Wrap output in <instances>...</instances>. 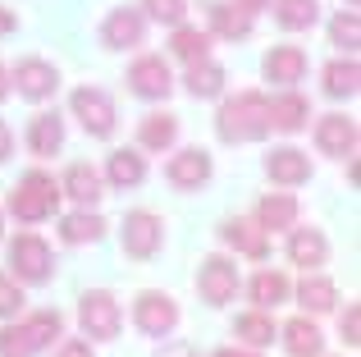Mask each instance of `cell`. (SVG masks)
Listing matches in <instances>:
<instances>
[{
  "label": "cell",
  "instance_id": "obj_39",
  "mask_svg": "<svg viewBox=\"0 0 361 357\" xmlns=\"http://www.w3.org/2000/svg\"><path fill=\"white\" fill-rule=\"evenodd\" d=\"M55 357H92V344L87 339H64L60 349H55Z\"/></svg>",
  "mask_w": 361,
  "mask_h": 357
},
{
  "label": "cell",
  "instance_id": "obj_38",
  "mask_svg": "<svg viewBox=\"0 0 361 357\" xmlns=\"http://www.w3.org/2000/svg\"><path fill=\"white\" fill-rule=\"evenodd\" d=\"M338 330H343V339H348V344H361V307H357V303H353V307L343 312V321H338Z\"/></svg>",
  "mask_w": 361,
  "mask_h": 357
},
{
  "label": "cell",
  "instance_id": "obj_3",
  "mask_svg": "<svg viewBox=\"0 0 361 357\" xmlns=\"http://www.w3.org/2000/svg\"><path fill=\"white\" fill-rule=\"evenodd\" d=\"M55 206H60V188L42 170L23 174L14 183V193H9V215L23 220V224H37V220H46V215H55Z\"/></svg>",
  "mask_w": 361,
  "mask_h": 357
},
{
  "label": "cell",
  "instance_id": "obj_5",
  "mask_svg": "<svg viewBox=\"0 0 361 357\" xmlns=\"http://www.w3.org/2000/svg\"><path fill=\"white\" fill-rule=\"evenodd\" d=\"M69 110L82 119V128H87L92 138H110L119 128V115H115V101L106 97L101 87H78L69 97Z\"/></svg>",
  "mask_w": 361,
  "mask_h": 357
},
{
  "label": "cell",
  "instance_id": "obj_12",
  "mask_svg": "<svg viewBox=\"0 0 361 357\" xmlns=\"http://www.w3.org/2000/svg\"><path fill=\"white\" fill-rule=\"evenodd\" d=\"M142 37H147V18H142L137 9H110V18L101 23V42H106L110 51L142 46Z\"/></svg>",
  "mask_w": 361,
  "mask_h": 357
},
{
  "label": "cell",
  "instance_id": "obj_41",
  "mask_svg": "<svg viewBox=\"0 0 361 357\" xmlns=\"http://www.w3.org/2000/svg\"><path fill=\"white\" fill-rule=\"evenodd\" d=\"M14 28H18V18L9 14V9H0V37H5V32H14Z\"/></svg>",
  "mask_w": 361,
  "mask_h": 357
},
{
  "label": "cell",
  "instance_id": "obj_24",
  "mask_svg": "<svg viewBox=\"0 0 361 357\" xmlns=\"http://www.w3.org/2000/svg\"><path fill=\"white\" fill-rule=\"evenodd\" d=\"M101 234H106V220H101V215H92V206H87V211H73V215H64V220H60V243H69V248L97 243Z\"/></svg>",
  "mask_w": 361,
  "mask_h": 357
},
{
  "label": "cell",
  "instance_id": "obj_42",
  "mask_svg": "<svg viewBox=\"0 0 361 357\" xmlns=\"http://www.w3.org/2000/svg\"><path fill=\"white\" fill-rule=\"evenodd\" d=\"M238 9H247V14H256V9H270V0H238Z\"/></svg>",
  "mask_w": 361,
  "mask_h": 357
},
{
  "label": "cell",
  "instance_id": "obj_4",
  "mask_svg": "<svg viewBox=\"0 0 361 357\" xmlns=\"http://www.w3.org/2000/svg\"><path fill=\"white\" fill-rule=\"evenodd\" d=\"M9 270L18 284H46L51 279V243L42 234H18L9 243Z\"/></svg>",
  "mask_w": 361,
  "mask_h": 357
},
{
  "label": "cell",
  "instance_id": "obj_36",
  "mask_svg": "<svg viewBox=\"0 0 361 357\" xmlns=\"http://www.w3.org/2000/svg\"><path fill=\"white\" fill-rule=\"evenodd\" d=\"M142 9H147L156 23H183V14H188V0H142Z\"/></svg>",
  "mask_w": 361,
  "mask_h": 357
},
{
  "label": "cell",
  "instance_id": "obj_43",
  "mask_svg": "<svg viewBox=\"0 0 361 357\" xmlns=\"http://www.w3.org/2000/svg\"><path fill=\"white\" fill-rule=\"evenodd\" d=\"M5 97H9V69L0 64V101H5Z\"/></svg>",
  "mask_w": 361,
  "mask_h": 357
},
{
  "label": "cell",
  "instance_id": "obj_40",
  "mask_svg": "<svg viewBox=\"0 0 361 357\" xmlns=\"http://www.w3.org/2000/svg\"><path fill=\"white\" fill-rule=\"evenodd\" d=\"M9 152H14V133H9V124L0 119V161H9Z\"/></svg>",
  "mask_w": 361,
  "mask_h": 357
},
{
  "label": "cell",
  "instance_id": "obj_29",
  "mask_svg": "<svg viewBox=\"0 0 361 357\" xmlns=\"http://www.w3.org/2000/svg\"><path fill=\"white\" fill-rule=\"evenodd\" d=\"M174 138H178V119L165 115V110L147 115V119H142V128H137V143L147 147V152H165V147H174Z\"/></svg>",
  "mask_w": 361,
  "mask_h": 357
},
{
  "label": "cell",
  "instance_id": "obj_10",
  "mask_svg": "<svg viewBox=\"0 0 361 357\" xmlns=\"http://www.w3.org/2000/svg\"><path fill=\"white\" fill-rule=\"evenodd\" d=\"M60 87V73L46 60H18V69L9 73V92H18L23 101H46Z\"/></svg>",
  "mask_w": 361,
  "mask_h": 357
},
{
  "label": "cell",
  "instance_id": "obj_23",
  "mask_svg": "<svg viewBox=\"0 0 361 357\" xmlns=\"http://www.w3.org/2000/svg\"><path fill=\"white\" fill-rule=\"evenodd\" d=\"M293 220H298V197H288V193L261 197V206H256V224H261L265 234H270V229H293Z\"/></svg>",
  "mask_w": 361,
  "mask_h": 357
},
{
  "label": "cell",
  "instance_id": "obj_44",
  "mask_svg": "<svg viewBox=\"0 0 361 357\" xmlns=\"http://www.w3.org/2000/svg\"><path fill=\"white\" fill-rule=\"evenodd\" d=\"M215 357H261V353H238V349H220Z\"/></svg>",
  "mask_w": 361,
  "mask_h": 357
},
{
  "label": "cell",
  "instance_id": "obj_15",
  "mask_svg": "<svg viewBox=\"0 0 361 357\" xmlns=\"http://www.w3.org/2000/svg\"><path fill=\"white\" fill-rule=\"evenodd\" d=\"M265 78L279 83V87H293V83H302V73H307V51L302 46H274L270 55H265Z\"/></svg>",
  "mask_w": 361,
  "mask_h": 357
},
{
  "label": "cell",
  "instance_id": "obj_1",
  "mask_svg": "<svg viewBox=\"0 0 361 357\" xmlns=\"http://www.w3.org/2000/svg\"><path fill=\"white\" fill-rule=\"evenodd\" d=\"M215 128H220L224 143H256V138L270 133V101L261 92H238L220 106Z\"/></svg>",
  "mask_w": 361,
  "mask_h": 357
},
{
  "label": "cell",
  "instance_id": "obj_6",
  "mask_svg": "<svg viewBox=\"0 0 361 357\" xmlns=\"http://www.w3.org/2000/svg\"><path fill=\"white\" fill-rule=\"evenodd\" d=\"M78 325H82L87 339H115V334H119V303H115V294H106V289L82 294Z\"/></svg>",
  "mask_w": 361,
  "mask_h": 357
},
{
  "label": "cell",
  "instance_id": "obj_33",
  "mask_svg": "<svg viewBox=\"0 0 361 357\" xmlns=\"http://www.w3.org/2000/svg\"><path fill=\"white\" fill-rule=\"evenodd\" d=\"M188 92L192 97H220L224 92V69L206 55V60H197V64H188Z\"/></svg>",
  "mask_w": 361,
  "mask_h": 357
},
{
  "label": "cell",
  "instance_id": "obj_28",
  "mask_svg": "<svg viewBox=\"0 0 361 357\" xmlns=\"http://www.w3.org/2000/svg\"><path fill=\"white\" fill-rule=\"evenodd\" d=\"M169 51H174L183 64H197V60H206V55H211V32H202V28H188V23H174Z\"/></svg>",
  "mask_w": 361,
  "mask_h": 357
},
{
  "label": "cell",
  "instance_id": "obj_11",
  "mask_svg": "<svg viewBox=\"0 0 361 357\" xmlns=\"http://www.w3.org/2000/svg\"><path fill=\"white\" fill-rule=\"evenodd\" d=\"M128 87L147 101H165L169 92H174V73H169V64L160 60V55H142L128 69Z\"/></svg>",
  "mask_w": 361,
  "mask_h": 357
},
{
  "label": "cell",
  "instance_id": "obj_37",
  "mask_svg": "<svg viewBox=\"0 0 361 357\" xmlns=\"http://www.w3.org/2000/svg\"><path fill=\"white\" fill-rule=\"evenodd\" d=\"M18 307H23V289H18V279L0 275V321L18 316Z\"/></svg>",
  "mask_w": 361,
  "mask_h": 357
},
{
  "label": "cell",
  "instance_id": "obj_8",
  "mask_svg": "<svg viewBox=\"0 0 361 357\" xmlns=\"http://www.w3.org/2000/svg\"><path fill=\"white\" fill-rule=\"evenodd\" d=\"M160 243H165V224H160V215H151V211H128V215H123V252H128V257L147 261V257L160 252Z\"/></svg>",
  "mask_w": 361,
  "mask_h": 357
},
{
  "label": "cell",
  "instance_id": "obj_18",
  "mask_svg": "<svg viewBox=\"0 0 361 357\" xmlns=\"http://www.w3.org/2000/svg\"><path fill=\"white\" fill-rule=\"evenodd\" d=\"M60 193H69L78 206H97L101 197H106V178H101V170H92L87 161H78V165L64 170V188H60Z\"/></svg>",
  "mask_w": 361,
  "mask_h": 357
},
{
  "label": "cell",
  "instance_id": "obj_32",
  "mask_svg": "<svg viewBox=\"0 0 361 357\" xmlns=\"http://www.w3.org/2000/svg\"><path fill=\"white\" fill-rule=\"evenodd\" d=\"M325 97H357V83H361V69H357V60H334V64H325Z\"/></svg>",
  "mask_w": 361,
  "mask_h": 357
},
{
  "label": "cell",
  "instance_id": "obj_22",
  "mask_svg": "<svg viewBox=\"0 0 361 357\" xmlns=\"http://www.w3.org/2000/svg\"><path fill=\"white\" fill-rule=\"evenodd\" d=\"M307 119H311V106L298 92H283V97L270 101V128H279V133H302Z\"/></svg>",
  "mask_w": 361,
  "mask_h": 357
},
{
  "label": "cell",
  "instance_id": "obj_25",
  "mask_svg": "<svg viewBox=\"0 0 361 357\" xmlns=\"http://www.w3.org/2000/svg\"><path fill=\"white\" fill-rule=\"evenodd\" d=\"M288 294H293V284H288V275H283V270H256V279H252V303L261 307V312L288 303Z\"/></svg>",
  "mask_w": 361,
  "mask_h": 357
},
{
  "label": "cell",
  "instance_id": "obj_2",
  "mask_svg": "<svg viewBox=\"0 0 361 357\" xmlns=\"http://www.w3.org/2000/svg\"><path fill=\"white\" fill-rule=\"evenodd\" d=\"M64 330V316L60 312H37L18 325H5L0 330V357H37L46 344H55Z\"/></svg>",
  "mask_w": 361,
  "mask_h": 357
},
{
  "label": "cell",
  "instance_id": "obj_30",
  "mask_svg": "<svg viewBox=\"0 0 361 357\" xmlns=\"http://www.w3.org/2000/svg\"><path fill=\"white\" fill-rule=\"evenodd\" d=\"M211 32L224 37V42H243V37H252V14L238 5H215L211 9Z\"/></svg>",
  "mask_w": 361,
  "mask_h": 357
},
{
  "label": "cell",
  "instance_id": "obj_35",
  "mask_svg": "<svg viewBox=\"0 0 361 357\" xmlns=\"http://www.w3.org/2000/svg\"><path fill=\"white\" fill-rule=\"evenodd\" d=\"M329 42L348 46V51H357V46H361V18H357V9H348V14H338L334 23H329Z\"/></svg>",
  "mask_w": 361,
  "mask_h": 357
},
{
  "label": "cell",
  "instance_id": "obj_20",
  "mask_svg": "<svg viewBox=\"0 0 361 357\" xmlns=\"http://www.w3.org/2000/svg\"><path fill=\"white\" fill-rule=\"evenodd\" d=\"M224 243L229 248H238L243 257H252V261H265V252H270V238H265V229L256 220H224Z\"/></svg>",
  "mask_w": 361,
  "mask_h": 357
},
{
  "label": "cell",
  "instance_id": "obj_26",
  "mask_svg": "<svg viewBox=\"0 0 361 357\" xmlns=\"http://www.w3.org/2000/svg\"><path fill=\"white\" fill-rule=\"evenodd\" d=\"M298 303L307 307V312H316V316H320V312H334V307H338V289L329 284L325 275L307 270V279L298 284Z\"/></svg>",
  "mask_w": 361,
  "mask_h": 357
},
{
  "label": "cell",
  "instance_id": "obj_16",
  "mask_svg": "<svg viewBox=\"0 0 361 357\" xmlns=\"http://www.w3.org/2000/svg\"><path fill=\"white\" fill-rule=\"evenodd\" d=\"M165 178L174 188H202L206 178H211V156H206L202 147H188V152H178L174 161L165 165Z\"/></svg>",
  "mask_w": 361,
  "mask_h": 357
},
{
  "label": "cell",
  "instance_id": "obj_31",
  "mask_svg": "<svg viewBox=\"0 0 361 357\" xmlns=\"http://www.w3.org/2000/svg\"><path fill=\"white\" fill-rule=\"evenodd\" d=\"M106 178L115 188H137L142 178H147V161H142L137 152H128V147H123V152H115L110 156V165H106Z\"/></svg>",
  "mask_w": 361,
  "mask_h": 357
},
{
  "label": "cell",
  "instance_id": "obj_9",
  "mask_svg": "<svg viewBox=\"0 0 361 357\" xmlns=\"http://www.w3.org/2000/svg\"><path fill=\"white\" fill-rule=\"evenodd\" d=\"M197 289H202V298L211 307L233 303V294H238V266L229 257H206L202 270H197Z\"/></svg>",
  "mask_w": 361,
  "mask_h": 357
},
{
  "label": "cell",
  "instance_id": "obj_45",
  "mask_svg": "<svg viewBox=\"0 0 361 357\" xmlns=\"http://www.w3.org/2000/svg\"><path fill=\"white\" fill-rule=\"evenodd\" d=\"M348 5H353V9H357V5H361V0H348Z\"/></svg>",
  "mask_w": 361,
  "mask_h": 357
},
{
  "label": "cell",
  "instance_id": "obj_7",
  "mask_svg": "<svg viewBox=\"0 0 361 357\" xmlns=\"http://www.w3.org/2000/svg\"><path fill=\"white\" fill-rule=\"evenodd\" d=\"M133 321H137L142 334H151V339H165V334L178 325V303H174L169 294L147 289V294H137V303H133Z\"/></svg>",
  "mask_w": 361,
  "mask_h": 357
},
{
  "label": "cell",
  "instance_id": "obj_17",
  "mask_svg": "<svg viewBox=\"0 0 361 357\" xmlns=\"http://www.w3.org/2000/svg\"><path fill=\"white\" fill-rule=\"evenodd\" d=\"M288 261L302 270H316L329 261V238L320 229H293L288 234Z\"/></svg>",
  "mask_w": 361,
  "mask_h": 357
},
{
  "label": "cell",
  "instance_id": "obj_34",
  "mask_svg": "<svg viewBox=\"0 0 361 357\" xmlns=\"http://www.w3.org/2000/svg\"><path fill=\"white\" fill-rule=\"evenodd\" d=\"M233 334H238V339H247L252 349H265V344H274V321L261 312V307H256V312H247V316H238V321H233Z\"/></svg>",
  "mask_w": 361,
  "mask_h": 357
},
{
  "label": "cell",
  "instance_id": "obj_14",
  "mask_svg": "<svg viewBox=\"0 0 361 357\" xmlns=\"http://www.w3.org/2000/svg\"><path fill=\"white\" fill-rule=\"evenodd\" d=\"M316 147L325 156H353L357 152V124L348 115H325L316 124Z\"/></svg>",
  "mask_w": 361,
  "mask_h": 357
},
{
  "label": "cell",
  "instance_id": "obj_19",
  "mask_svg": "<svg viewBox=\"0 0 361 357\" xmlns=\"http://www.w3.org/2000/svg\"><path fill=\"white\" fill-rule=\"evenodd\" d=\"M283 349H288V357H320L325 353V334H320V325L311 316H293L283 325Z\"/></svg>",
  "mask_w": 361,
  "mask_h": 357
},
{
  "label": "cell",
  "instance_id": "obj_21",
  "mask_svg": "<svg viewBox=\"0 0 361 357\" xmlns=\"http://www.w3.org/2000/svg\"><path fill=\"white\" fill-rule=\"evenodd\" d=\"M60 147H64V119L51 115V110L32 115V124H27V152L32 156H55Z\"/></svg>",
  "mask_w": 361,
  "mask_h": 357
},
{
  "label": "cell",
  "instance_id": "obj_27",
  "mask_svg": "<svg viewBox=\"0 0 361 357\" xmlns=\"http://www.w3.org/2000/svg\"><path fill=\"white\" fill-rule=\"evenodd\" d=\"M270 9H274V23L288 28V32H307V28L320 18L316 0H270Z\"/></svg>",
  "mask_w": 361,
  "mask_h": 357
},
{
  "label": "cell",
  "instance_id": "obj_13",
  "mask_svg": "<svg viewBox=\"0 0 361 357\" xmlns=\"http://www.w3.org/2000/svg\"><path fill=\"white\" fill-rule=\"evenodd\" d=\"M265 174H270L274 183H283V188H298V183L311 178V156L298 152V147H279V152L265 156Z\"/></svg>",
  "mask_w": 361,
  "mask_h": 357
}]
</instances>
